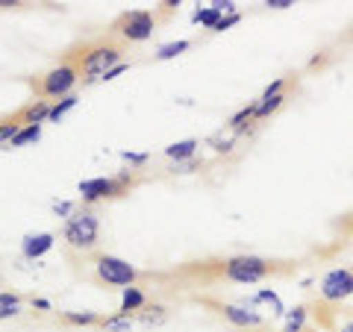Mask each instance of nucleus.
Masks as SVG:
<instances>
[{
  "mask_svg": "<svg viewBox=\"0 0 353 332\" xmlns=\"http://www.w3.org/2000/svg\"><path fill=\"white\" fill-rule=\"evenodd\" d=\"M292 262H274L265 256H250V253H236V256H224L215 262H192L183 273L194 276H212V280H227L236 285H256L268 276H277L289 271Z\"/></svg>",
  "mask_w": 353,
  "mask_h": 332,
  "instance_id": "f257e3e1",
  "label": "nucleus"
},
{
  "mask_svg": "<svg viewBox=\"0 0 353 332\" xmlns=\"http://www.w3.org/2000/svg\"><path fill=\"white\" fill-rule=\"evenodd\" d=\"M124 50H127L124 41L115 39L112 32H103V36L85 39L80 44H74L71 50H65L62 62L77 65L83 83H94V80H103L118 65H124Z\"/></svg>",
  "mask_w": 353,
  "mask_h": 332,
  "instance_id": "f03ea898",
  "label": "nucleus"
},
{
  "mask_svg": "<svg viewBox=\"0 0 353 332\" xmlns=\"http://www.w3.org/2000/svg\"><path fill=\"white\" fill-rule=\"evenodd\" d=\"M62 241L74 253H92L101 245V215L92 206H77L71 218L62 224Z\"/></svg>",
  "mask_w": 353,
  "mask_h": 332,
  "instance_id": "7ed1b4c3",
  "label": "nucleus"
},
{
  "mask_svg": "<svg viewBox=\"0 0 353 332\" xmlns=\"http://www.w3.org/2000/svg\"><path fill=\"white\" fill-rule=\"evenodd\" d=\"M77 83H80V71H77V65L62 62V59H59V65H53L50 71H44V74H39V76H32L30 80L32 92H36V101H44L50 106L65 101V97H71Z\"/></svg>",
  "mask_w": 353,
  "mask_h": 332,
  "instance_id": "20e7f679",
  "label": "nucleus"
},
{
  "mask_svg": "<svg viewBox=\"0 0 353 332\" xmlns=\"http://www.w3.org/2000/svg\"><path fill=\"white\" fill-rule=\"evenodd\" d=\"M139 183L136 171H124L118 176H97V180H85L80 183V203L83 206H92L97 200H115V197H124L130 194V188Z\"/></svg>",
  "mask_w": 353,
  "mask_h": 332,
  "instance_id": "39448f33",
  "label": "nucleus"
},
{
  "mask_svg": "<svg viewBox=\"0 0 353 332\" xmlns=\"http://www.w3.org/2000/svg\"><path fill=\"white\" fill-rule=\"evenodd\" d=\"M157 21L159 15L153 12V9H130V12H121L109 32H112L115 39H121L124 44H141L153 36V30H157Z\"/></svg>",
  "mask_w": 353,
  "mask_h": 332,
  "instance_id": "423d86ee",
  "label": "nucleus"
},
{
  "mask_svg": "<svg viewBox=\"0 0 353 332\" xmlns=\"http://www.w3.org/2000/svg\"><path fill=\"white\" fill-rule=\"evenodd\" d=\"M94 276H97V282L109 285V289H136V282L141 280L136 264H130L127 259L109 256V253H101L94 259Z\"/></svg>",
  "mask_w": 353,
  "mask_h": 332,
  "instance_id": "0eeeda50",
  "label": "nucleus"
},
{
  "mask_svg": "<svg viewBox=\"0 0 353 332\" xmlns=\"http://www.w3.org/2000/svg\"><path fill=\"white\" fill-rule=\"evenodd\" d=\"M324 303H345L347 297H353V268H333L318 289Z\"/></svg>",
  "mask_w": 353,
  "mask_h": 332,
  "instance_id": "6e6552de",
  "label": "nucleus"
},
{
  "mask_svg": "<svg viewBox=\"0 0 353 332\" xmlns=\"http://www.w3.org/2000/svg\"><path fill=\"white\" fill-rule=\"evenodd\" d=\"M206 306H212L215 312L227 320V324H233L239 329H256L262 326V315L256 312V309L250 306H239V303H218V300H203Z\"/></svg>",
  "mask_w": 353,
  "mask_h": 332,
  "instance_id": "1a4fd4ad",
  "label": "nucleus"
},
{
  "mask_svg": "<svg viewBox=\"0 0 353 332\" xmlns=\"http://www.w3.org/2000/svg\"><path fill=\"white\" fill-rule=\"evenodd\" d=\"M3 121H9V124H18L21 129L24 127H36V124H41V121H50V103H44V101H27L24 106L18 109V112H12V115H6Z\"/></svg>",
  "mask_w": 353,
  "mask_h": 332,
  "instance_id": "9d476101",
  "label": "nucleus"
},
{
  "mask_svg": "<svg viewBox=\"0 0 353 332\" xmlns=\"http://www.w3.org/2000/svg\"><path fill=\"white\" fill-rule=\"evenodd\" d=\"M145 306H148L145 291H141V289H124V294H121V309H118V312H121V315H132V318H136Z\"/></svg>",
  "mask_w": 353,
  "mask_h": 332,
  "instance_id": "9b49d317",
  "label": "nucleus"
},
{
  "mask_svg": "<svg viewBox=\"0 0 353 332\" xmlns=\"http://www.w3.org/2000/svg\"><path fill=\"white\" fill-rule=\"evenodd\" d=\"M197 147H201V141H197V138H185V141H176V145L165 147V156L174 159L176 165H183V162H192L194 159Z\"/></svg>",
  "mask_w": 353,
  "mask_h": 332,
  "instance_id": "f8f14e48",
  "label": "nucleus"
},
{
  "mask_svg": "<svg viewBox=\"0 0 353 332\" xmlns=\"http://www.w3.org/2000/svg\"><path fill=\"white\" fill-rule=\"evenodd\" d=\"M50 247H53V236H50V232H39V236H27L24 238V256L27 259L44 256Z\"/></svg>",
  "mask_w": 353,
  "mask_h": 332,
  "instance_id": "ddd939ff",
  "label": "nucleus"
},
{
  "mask_svg": "<svg viewBox=\"0 0 353 332\" xmlns=\"http://www.w3.org/2000/svg\"><path fill=\"white\" fill-rule=\"evenodd\" d=\"M136 320H139V324H145V326H159V324H165V320H168V309H165L162 303H148V306L136 315Z\"/></svg>",
  "mask_w": 353,
  "mask_h": 332,
  "instance_id": "4468645a",
  "label": "nucleus"
},
{
  "mask_svg": "<svg viewBox=\"0 0 353 332\" xmlns=\"http://www.w3.org/2000/svg\"><path fill=\"white\" fill-rule=\"evenodd\" d=\"M101 332H136V318L132 315H109L101 320Z\"/></svg>",
  "mask_w": 353,
  "mask_h": 332,
  "instance_id": "2eb2a0df",
  "label": "nucleus"
},
{
  "mask_svg": "<svg viewBox=\"0 0 353 332\" xmlns=\"http://www.w3.org/2000/svg\"><path fill=\"white\" fill-rule=\"evenodd\" d=\"M250 124H259V118H256V103H250V106H245V109H239V112L230 118V124H227V127L239 136V132H245Z\"/></svg>",
  "mask_w": 353,
  "mask_h": 332,
  "instance_id": "dca6fc26",
  "label": "nucleus"
},
{
  "mask_svg": "<svg viewBox=\"0 0 353 332\" xmlns=\"http://www.w3.org/2000/svg\"><path fill=\"white\" fill-rule=\"evenodd\" d=\"M101 320L97 312H62V324L68 326H101Z\"/></svg>",
  "mask_w": 353,
  "mask_h": 332,
  "instance_id": "f3484780",
  "label": "nucleus"
},
{
  "mask_svg": "<svg viewBox=\"0 0 353 332\" xmlns=\"http://www.w3.org/2000/svg\"><path fill=\"white\" fill-rule=\"evenodd\" d=\"M221 18H224V12L212 3V6H206V9H197L194 12V24H203L206 30H215L221 24Z\"/></svg>",
  "mask_w": 353,
  "mask_h": 332,
  "instance_id": "a211bd4d",
  "label": "nucleus"
},
{
  "mask_svg": "<svg viewBox=\"0 0 353 332\" xmlns=\"http://www.w3.org/2000/svg\"><path fill=\"white\" fill-rule=\"evenodd\" d=\"M285 103V94H274V97H259L256 101V118L259 121H265L268 115H274L277 109Z\"/></svg>",
  "mask_w": 353,
  "mask_h": 332,
  "instance_id": "6ab92c4d",
  "label": "nucleus"
},
{
  "mask_svg": "<svg viewBox=\"0 0 353 332\" xmlns=\"http://www.w3.org/2000/svg\"><path fill=\"white\" fill-rule=\"evenodd\" d=\"M21 312V297L3 291L0 294V318H15Z\"/></svg>",
  "mask_w": 353,
  "mask_h": 332,
  "instance_id": "aec40b11",
  "label": "nucleus"
},
{
  "mask_svg": "<svg viewBox=\"0 0 353 332\" xmlns=\"http://www.w3.org/2000/svg\"><path fill=\"white\" fill-rule=\"evenodd\" d=\"M192 48V41H171V44H162V48H159V53H157V59L159 62H165V59H174V56H180V53H185V50H189Z\"/></svg>",
  "mask_w": 353,
  "mask_h": 332,
  "instance_id": "412c9836",
  "label": "nucleus"
},
{
  "mask_svg": "<svg viewBox=\"0 0 353 332\" xmlns=\"http://www.w3.org/2000/svg\"><path fill=\"white\" fill-rule=\"evenodd\" d=\"M303 324H306V309H303V306H297V309H292V312L285 315V326H283V332H301Z\"/></svg>",
  "mask_w": 353,
  "mask_h": 332,
  "instance_id": "4be33fe9",
  "label": "nucleus"
},
{
  "mask_svg": "<svg viewBox=\"0 0 353 332\" xmlns=\"http://www.w3.org/2000/svg\"><path fill=\"white\" fill-rule=\"evenodd\" d=\"M39 136H41V124H36V127H24L18 132V138L12 141V147H24V145H32V141H39Z\"/></svg>",
  "mask_w": 353,
  "mask_h": 332,
  "instance_id": "5701e85b",
  "label": "nucleus"
},
{
  "mask_svg": "<svg viewBox=\"0 0 353 332\" xmlns=\"http://www.w3.org/2000/svg\"><path fill=\"white\" fill-rule=\"evenodd\" d=\"M77 101H80V97H77V94H71V97H65V101L53 103V106H50V121H59L65 112H71V109L77 106Z\"/></svg>",
  "mask_w": 353,
  "mask_h": 332,
  "instance_id": "b1692460",
  "label": "nucleus"
},
{
  "mask_svg": "<svg viewBox=\"0 0 353 332\" xmlns=\"http://www.w3.org/2000/svg\"><path fill=\"white\" fill-rule=\"evenodd\" d=\"M239 21H241V15H239V12H233V15H227V18H221V24L215 27V32H224V30H230V27H233V24H239Z\"/></svg>",
  "mask_w": 353,
  "mask_h": 332,
  "instance_id": "393cba45",
  "label": "nucleus"
},
{
  "mask_svg": "<svg viewBox=\"0 0 353 332\" xmlns=\"http://www.w3.org/2000/svg\"><path fill=\"white\" fill-rule=\"evenodd\" d=\"M124 159L130 165H145L148 162V153H124Z\"/></svg>",
  "mask_w": 353,
  "mask_h": 332,
  "instance_id": "a878e982",
  "label": "nucleus"
},
{
  "mask_svg": "<svg viewBox=\"0 0 353 332\" xmlns=\"http://www.w3.org/2000/svg\"><path fill=\"white\" fill-rule=\"evenodd\" d=\"M265 6L268 9H289V6H294V0H265Z\"/></svg>",
  "mask_w": 353,
  "mask_h": 332,
  "instance_id": "bb28decb",
  "label": "nucleus"
},
{
  "mask_svg": "<svg viewBox=\"0 0 353 332\" xmlns=\"http://www.w3.org/2000/svg\"><path fill=\"white\" fill-rule=\"evenodd\" d=\"M339 332H353V309H347V320L339 326Z\"/></svg>",
  "mask_w": 353,
  "mask_h": 332,
  "instance_id": "cd10ccee",
  "label": "nucleus"
},
{
  "mask_svg": "<svg viewBox=\"0 0 353 332\" xmlns=\"http://www.w3.org/2000/svg\"><path fill=\"white\" fill-rule=\"evenodd\" d=\"M127 68H130V65H127V62H124V65H118V68H112V71H109V74L103 76V80H115V76H118L121 71H127Z\"/></svg>",
  "mask_w": 353,
  "mask_h": 332,
  "instance_id": "c85d7f7f",
  "label": "nucleus"
}]
</instances>
